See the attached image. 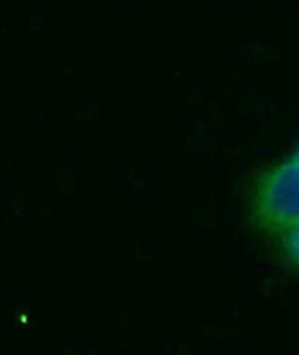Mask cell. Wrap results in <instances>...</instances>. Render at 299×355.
<instances>
[{"label": "cell", "instance_id": "obj_2", "mask_svg": "<svg viewBox=\"0 0 299 355\" xmlns=\"http://www.w3.org/2000/svg\"><path fill=\"white\" fill-rule=\"evenodd\" d=\"M281 243L286 262L299 271V224L281 232Z\"/></svg>", "mask_w": 299, "mask_h": 355}, {"label": "cell", "instance_id": "obj_1", "mask_svg": "<svg viewBox=\"0 0 299 355\" xmlns=\"http://www.w3.org/2000/svg\"><path fill=\"white\" fill-rule=\"evenodd\" d=\"M253 213L262 228L277 234L299 224V159L277 163L258 176Z\"/></svg>", "mask_w": 299, "mask_h": 355}, {"label": "cell", "instance_id": "obj_3", "mask_svg": "<svg viewBox=\"0 0 299 355\" xmlns=\"http://www.w3.org/2000/svg\"><path fill=\"white\" fill-rule=\"evenodd\" d=\"M294 157H296V159H299V148H298V152H296V155H294Z\"/></svg>", "mask_w": 299, "mask_h": 355}]
</instances>
